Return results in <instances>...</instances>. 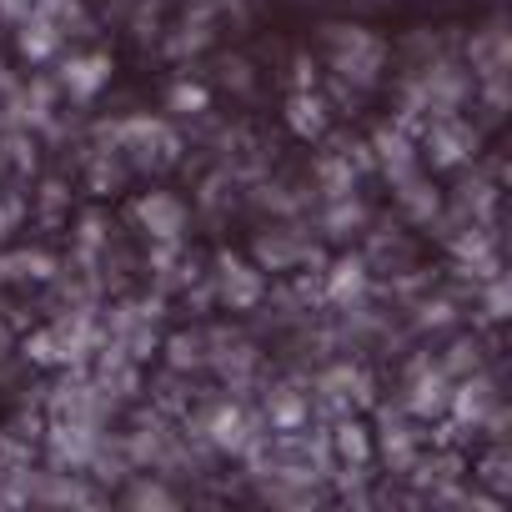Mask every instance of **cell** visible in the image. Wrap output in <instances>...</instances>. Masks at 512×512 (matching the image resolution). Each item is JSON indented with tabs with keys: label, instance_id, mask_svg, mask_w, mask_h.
Returning a JSON list of instances; mask_svg holds the SVG:
<instances>
[{
	"label": "cell",
	"instance_id": "30bf717a",
	"mask_svg": "<svg viewBox=\"0 0 512 512\" xmlns=\"http://www.w3.org/2000/svg\"><path fill=\"white\" fill-rule=\"evenodd\" d=\"M327 447H332V462H342V467H367L372 462V432L357 417H342L327 432Z\"/></svg>",
	"mask_w": 512,
	"mask_h": 512
},
{
	"label": "cell",
	"instance_id": "6da1fadb",
	"mask_svg": "<svg viewBox=\"0 0 512 512\" xmlns=\"http://www.w3.org/2000/svg\"><path fill=\"white\" fill-rule=\"evenodd\" d=\"M211 277H216V297H221L231 312H251L256 302L267 297V277H262V267L241 262V256H221Z\"/></svg>",
	"mask_w": 512,
	"mask_h": 512
},
{
	"label": "cell",
	"instance_id": "9a60e30c",
	"mask_svg": "<svg viewBox=\"0 0 512 512\" xmlns=\"http://www.w3.org/2000/svg\"><path fill=\"white\" fill-rule=\"evenodd\" d=\"M397 186H402V191H397L402 211H407V216H412L417 226H427V221L437 216V191H432V186H427V181H422L417 171H412V176H402Z\"/></svg>",
	"mask_w": 512,
	"mask_h": 512
},
{
	"label": "cell",
	"instance_id": "2e32d148",
	"mask_svg": "<svg viewBox=\"0 0 512 512\" xmlns=\"http://www.w3.org/2000/svg\"><path fill=\"white\" fill-rule=\"evenodd\" d=\"M166 362H171V372L201 367V362H206V337H201V332H176V337L166 342Z\"/></svg>",
	"mask_w": 512,
	"mask_h": 512
},
{
	"label": "cell",
	"instance_id": "3957f363",
	"mask_svg": "<svg viewBox=\"0 0 512 512\" xmlns=\"http://www.w3.org/2000/svg\"><path fill=\"white\" fill-rule=\"evenodd\" d=\"M131 221L151 236V241H181V231H186V206L176 201V196H166V191H146V196H136L131 201Z\"/></svg>",
	"mask_w": 512,
	"mask_h": 512
},
{
	"label": "cell",
	"instance_id": "7c38bea8",
	"mask_svg": "<svg viewBox=\"0 0 512 512\" xmlns=\"http://www.w3.org/2000/svg\"><path fill=\"white\" fill-rule=\"evenodd\" d=\"M307 417H312V402H307V392H297V387H277V392H267V422L277 427V432H302L307 427Z\"/></svg>",
	"mask_w": 512,
	"mask_h": 512
},
{
	"label": "cell",
	"instance_id": "52a82bcc",
	"mask_svg": "<svg viewBox=\"0 0 512 512\" xmlns=\"http://www.w3.org/2000/svg\"><path fill=\"white\" fill-rule=\"evenodd\" d=\"M372 452H382V462H387V467H397V472H407V467L417 462V427H407L402 417H392V412H382V432H377V442H372Z\"/></svg>",
	"mask_w": 512,
	"mask_h": 512
},
{
	"label": "cell",
	"instance_id": "8fae6325",
	"mask_svg": "<svg viewBox=\"0 0 512 512\" xmlns=\"http://www.w3.org/2000/svg\"><path fill=\"white\" fill-rule=\"evenodd\" d=\"M367 282H372L367 256H337L332 272H327V297H332L337 307H352V302L367 292Z\"/></svg>",
	"mask_w": 512,
	"mask_h": 512
},
{
	"label": "cell",
	"instance_id": "5bb4252c",
	"mask_svg": "<svg viewBox=\"0 0 512 512\" xmlns=\"http://www.w3.org/2000/svg\"><path fill=\"white\" fill-rule=\"evenodd\" d=\"M0 277L51 282L56 277V256H46V251H11V256H0Z\"/></svg>",
	"mask_w": 512,
	"mask_h": 512
},
{
	"label": "cell",
	"instance_id": "277c9868",
	"mask_svg": "<svg viewBox=\"0 0 512 512\" xmlns=\"http://www.w3.org/2000/svg\"><path fill=\"white\" fill-rule=\"evenodd\" d=\"M447 397H452V377L442 372V362H432V357H422L417 367H412V377H407V412L412 417H442L447 412Z\"/></svg>",
	"mask_w": 512,
	"mask_h": 512
},
{
	"label": "cell",
	"instance_id": "7a4b0ae2",
	"mask_svg": "<svg viewBox=\"0 0 512 512\" xmlns=\"http://www.w3.org/2000/svg\"><path fill=\"white\" fill-rule=\"evenodd\" d=\"M422 156L432 161V166H462V161H472L477 156V131L472 126H462L452 111L447 116H437L432 126H427V136H422Z\"/></svg>",
	"mask_w": 512,
	"mask_h": 512
},
{
	"label": "cell",
	"instance_id": "8992f818",
	"mask_svg": "<svg viewBox=\"0 0 512 512\" xmlns=\"http://www.w3.org/2000/svg\"><path fill=\"white\" fill-rule=\"evenodd\" d=\"M106 81H111V56H101V51L71 56V61L61 66V91H66L71 101H91Z\"/></svg>",
	"mask_w": 512,
	"mask_h": 512
},
{
	"label": "cell",
	"instance_id": "ffe728a7",
	"mask_svg": "<svg viewBox=\"0 0 512 512\" xmlns=\"http://www.w3.org/2000/svg\"><path fill=\"white\" fill-rule=\"evenodd\" d=\"M447 322H457V307L452 302H427L422 307V327H447Z\"/></svg>",
	"mask_w": 512,
	"mask_h": 512
},
{
	"label": "cell",
	"instance_id": "d6986e66",
	"mask_svg": "<svg viewBox=\"0 0 512 512\" xmlns=\"http://www.w3.org/2000/svg\"><path fill=\"white\" fill-rule=\"evenodd\" d=\"M126 502H131V507H176V492H166L161 482H146V477H141V482L126 492Z\"/></svg>",
	"mask_w": 512,
	"mask_h": 512
},
{
	"label": "cell",
	"instance_id": "ac0fdd59",
	"mask_svg": "<svg viewBox=\"0 0 512 512\" xmlns=\"http://www.w3.org/2000/svg\"><path fill=\"white\" fill-rule=\"evenodd\" d=\"M206 106H211L206 86H191V81L171 86V96H166V111H176V116H201Z\"/></svg>",
	"mask_w": 512,
	"mask_h": 512
},
{
	"label": "cell",
	"instance_id": "ba28073f",
	"mask_svg": "<svg viewBox=\"0 0 512 512\" xmlns=\"http://www.w3.org/2000/svg\"><path fill=\"white\" fill-rule=\"evenodd\" d=\"M287 126L302 136V141H322L327 136V126H332V106L317 96V91H297L292 101H287Z\"/></svg>",
	"mask_w": 512,
	"mask_h": 512
},
{
	"label": "cell",
	"instance_id": "44dd1931",
	"mask_svg": "<svg viewBox=\"0 0 512 512\" xmlns=\"http://www.w3.org/2000/svg\"><path fill=\"white\" fill-rule=\"evenodd\" d=\"M61 206H66V186H61V181H51V186H46V196H41V211H46V216H56Z\"/></svg>",
	"mask_w": 512,
	"mask_h": 512
},
{
	"label": "cell",
	"instance_id": "9c48e42d",
	"mask_svg": "<svg viewBox=\"0 0 512 512\" xmlns=\"http://www.w3.org/2000/svg\"><path fill=\"white\" fill-rule=\"evenodd\" d=\"M206 437H211V447L216 452H246V442L256 437V427H251V417H246V407H216L211 412V422H206Z\"/></svg>",
	"mask_w": 512,
	"mask_h": 512
},
{
	"label": "cell",
	"instance_id": "4fadbf2b",
	"mask_svg": "<svg viewBox=\"0 0 512 512\" xmlns=\"http://www.w3.org/2000/svg\"><path fill=\"white\" fill-rule=\"evenodd\" d=\"M16 46H21V56L26 61H46V56H56V46H61V26H51L46 16H26L21 21V31H16Z\"/></svg>",
	"mask_w": 512,
	"mask_h": 512
},
{
	"label": "cell",
	"instance_id": "5b68a950",
	"mask_svg": "<svg viewBox=\"0 0 512 512\" xmlns=\"http://www.w3.org/2000/svg\"><path fill=\"white\" fill-rule=\"evenodd\" d=\"M367 151H377L372 161L392 176V181H402V176H412L417 171V141L407 136V126H382L377 136H372V146Z\"/></svg>",
	"mask_w": 512,
	"mask_h": 512
},
{
	"label": "cell",
	"instance_id": "e0dca14e",
	"mask_svg": "<svg viewBox=\"0 0 512 512\" xmlns=\"http://www.w3.org/2000/svg\"><path fill=\"white\" fill-rule=\"evenodd\" d=\"M317 181H322V191L337 201V196H352L357 191V166L347 161V156H332V161H322L317 166Z\"/></svg>",
	"mask_w": 512,
	"mask_h": 512
},
{
	"label": "cell",
	"instance_id": "7402d4cb",
	"mask_svg": "<svg viewBox=\"0 0 512 512\" xmlns=\"http://www.w3.org/2000/svg\"><path fill=\"white\" fill-rule=\"evenodd\" d=\"M6 81H11V76H6V61H0V86H6Z\"/></svg>",
	"mask_w": 512,
	"mask_h": 512
}]
</instances>
